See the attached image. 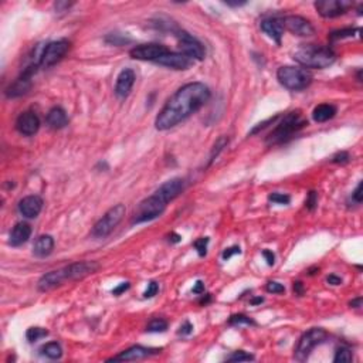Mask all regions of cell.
Masks as SVG:
<instances>
[{
	"instance_id": "1",
	"label": "cell",
	"mask_w": 363,
	"mask_h": 363,
	"mask_svg": "<svg viewBox=\"0 0 363 363\" xmlns=\"http://www.w3.org/2000/svg\"><path fill=\"white\" fill-rule=\"evenodd\" d=\"M211 97L209 87L203 82H189L179 88L165 106L160 109L155 119V126L159 131H167L173 126L179 125L190 115L198 113Z\"/></svg>"
},
{
	"instance_id": "2",
	"label": "cell",
	"mask_w": 363,
	"mask_h": 363,
	"mask_svg": "<svg viewBox=\"0 0 363 363\" xmlns=\"http://www.w3.org/2000/svg\"><path fill=\"white\" fill-rule=\"evenodd\" d=\"M292 59L305 68L322 70V68L330 67L337 61V54L333 53L329 47L305 44L298 48L292 55Z\"/></svg>"
},
{
	"instance_id": "3",
	"label": "cell",
	"mask_w": 363,
	"mask_h": 363,
	"mask_svg": "<svg viewBox=\"0 0 363 363\" xmlns=\"http://www.w3.org/2000/svg\"><path fill=\"white\" fill-rule=\"evenodd\" d=\"M306 125H308V122L302 118L301 111H292L281 119V122L270 133L267 141H268V144H283Z\"/></svg>"
},
{
	"instance_id": "4",
	"label": "cell",
	"mask_w": 363,
	"mask_h": 363,
	"mask_svg": "<svg viewBox=\"0 0 363 363\" xmlns=\"http://www.w3.org/2000/svg\"><path fill=\"white\" fill-rule=\"evenodd\" d=\"M277 78L280 84L290 91L305 90L312 82V75L305 68L292 66L280 67L277 71Z\"/></svg>"
},
{
	"instance_id": "5",
	"label": "cell",
	"mask_w": 363,
	"mask_h": 363,
	"mask_svg": "<svg viewBox=\"0 0 363 363\" xmlns=\"http://www.w3.org/2000/svg\"><path fill=\"white\" fill-rule=\"evenodd\" d=\"M326 338H328V333L322 328H312L308 332H305L304 335L299 338L297 346L294 349V357L298 362H305L312 353V350L321 344H324Z\"/></svg>"
},
{
	"instance_id": "6",
	"label": "cell",
	"mask_w": 363,
	"mask_h": 363,
	"mask_svg": "<svg viewBox=\"0 0 363 363\" xmlns=\"http://www.w3.org/2000/svg\"><path fill=\"white\" fill-rule=\"evenodd\" d=\"M125 213L126 209L124 205H117L111 207V209L106 211L105 214L94 225L93 231H91L93 237L104 238L106 237V236H109L114 231V229L122 221Z\"/></svg>"
},
{
	"instance_id": "7",
	"label": "cell",
	"mask_w": 363,
	"mask_h": 363,
	"mask_svg": "<svg viewBox=\"0 0 363 363\" xmlns=\"http://www.w3.org/2000/svg\"><path fill=\"white\" fill-rule=\"evenodd\" d=\"M166 203L162 202L160 199L153 193L152 196H149L145 200H142L136 207V210L133 213L132 223L133 225H139V223H145V221H151L153 218L159 217L166 209Z\"/></svg>"
},
{
	"instance_id": "8",
	"label": "cell",
	"mask_w": 363,
	"mask_h": 363,
	"mask_svg": "<svg viewBox=\"0 0 363 363\" xmlns=\"http://www.w3.org/2000/svg\"><path fill=\"white\" fill-rule=\"evenodd\" d=\"M68 48H70V43L67 40H57V41L48 43L40 54L39 66L43 68H48L57 64L60 60L66 55Z\"/></svg>"
},
{
	"instance_id": "9",
	"label": "cell",
	"mask_w": 363,
	"mask_h": 363,
	"mask_svg": "<svg viewBox=\"0 0 363 363\" xmlns=\"http://www.w3.org/2000/svg\"><path fill=\"white\" fill-rule=\"evenodd\" d=\"M353 3L349 0H319L315 2V9L318 13L325 19H333L345 14Z\"/></svg>"
},
{
	"instance_id": "10",
	"label": "cell",
	"mask_w": 363,
	"mask_h": 363,
	"mask_svg": "<svg viewBox=\"0 0 363 363\" xmlns=\"http://www.w3.org/2000/svg\"><path fill=\"white\" fill-rule=\"evenodd\" d=\"M178 40L182 54H185L186 57H189L190 60H203L206 57L205 46L189 33L179 32Z\"/></svg>"
},
{
	"instance_id": "11",
	"label": "cell",
	"mask_w": 363,
	"mask_h": 363,
	"mask_svg": "<svg viewBox=\"0 0 363 363\" xmlns=\"http://www.w3.org/2000/svg\"><path fill=\"white\" fill-rule=\"evenodd\" d=\"M169 50L162 44H141V46L133 47L132 50L129 51V55L133 60H139V61H152L155 63L156 60L160 59L165 53H167Z\"/></svg>"
},
{
	"instance_id": "12",
	"label": "cell",
	"mask_w": 363,
	"mask_h": 363,
	"mask_svg": "<svg viewBox=\"0 0 363 363\" xmlns=\"http://www.w3.org/2000/svg\"><path fill=\"white\" fill-rule=\"evenodd\" d=\"M66 281H70L68 265L44 274V275L39 280L37 288H39V291H41V292H46V291L54 290L55 287H60L61 284H64Z\"/></svg>"
},
{
	"instance_id": "13",
	"label": "cell",
	"mask_w": 363,
	"mask_h": 363,
	"mask_svg": "<svg viewBox=\"0 0 363 363\" xmlns=\"http://www.w3.org/2000/svg\"><path fill=\"white\" fill-rule=\"evenodd\" d=\"M283 24H284V29L290 30L291 33L299 37H310L315 33L312 23L302 16H295V14L287 16L283 19Z\"/></svg>"
},
{
	"instance_id": "14",
	"label": "cell",
	"mask_w": 363,
	"mask_h": 363,
	"mask_svg": "<svg viewBox=\"0 0 363 363\" xmlns=\"http://www.w3.org/2000/svg\"><path fill=\"white\" fill-rule=\"evenodd\" d=\"M37 66H32L24 70V73L20 75L19 78L14 81L12 86L7 88L6 95L9 98H17L21 97L26 93H29V90L32 88V77L36 73Z\"/></svg>"
},
{
	"instance_id": "15",
	"label": "cell",
	"mask_w": 363,
	"mask_h": 363,
	"mask_svg": "<svg viewBox=\"0 0 363 363\" xmlns=\"http://www.w3.org/2000/svg\"><path fill=\"white\" fill-rule=\"evenodd\" d=\"M183 189H185L183 179L175 178L165 182L163 185L159 187L158 190L155 191V194H156L162 202H165L166 205H167L169 202H172V200L178 198L179 194L183 191Z\"/></svg>"
},
{
	"instance_id": "16",
	"label": "cell",
	"mask_w": 363,
	"mask_h": 363,
	"mask_svg": "<svg viewBox=\"0 0 363 363\" xmlns=\"http://www.w3.org/2000/svg\"><path fill=\"white\" fill-rule=\"evenodd\" d=\"M155 64L167 67V68H173V70H187V68H190L191 64H193V60L186 57L185 54L182 53L167 51V53L163 54L160 59L156 60Z\"/></svg>"
},
{
	"instance_id": "17",
	"label": "cell",
	"mask_w": 363,
	"mask_h": 363,
	"mask_svg": "<svg viewBox=\"0 0 363 363\" xmlns=\"http://www.w3.org/2000/svg\"><path fill=\"white\" fill-rule=\"evenodd\" d=\"M40 128V119L37 114L32 111L20 114L19 118L16 121V129L24 136H32L34 133H37Z\"/></svg>"
},
{
	"instance_id": "18",
	"label": "cell",
	"mask_w": 363,
	"mask_h": 363,
	"mask_svg": "<svg viewBox=\"0 0 363 363\" xmlns=\"http://www.w3.org/2000/svg\"><path fill=\"white\" fill-rule=\"evenodd\" d=\"M135 79H136V75H135V71L131 70V68H125L119 73L118 78H117V84H115V95L118 97L119 99L126 98L129 94H131V90H132L133 84H135Z\"/></svg>"
},
{
	"instance_id": "19",
	"label": "cell",
	"mask_w": 363,
	"mask_h": 363,
	"mask_svg": "<svg viewBox=\"0 0 363 363\" xmlns=\"http://www.w3.org/2000/svg\"><path fill=\"white\" fill-rule=\"evenodd\" d=\"M41 209H43V199L36 194L26 196L24 199H21L19 203L20 213L27 218L37 217Z\"/></svg>"
},
{
	"instance_id": "20",
	"label": "cell",
	"mask_w": 363,
	"mask_h": 363,
	"mask_svg": "<svg viewBox=\"0 0 363 363\" xmlns=\"http://www.w3.org/2000/svg\"><path fill=\"white\" fill-rule=\"evenodd\" d=\"M99 265L95 261H79V263H73L68 265L70 271V281H77L82 278L88 277L98 270Z\"/></svg>"
},
{
	"instance_id": "21",
	"label": "cell",
	"mask_w": 363,
	"mask_h": 363,
	"mask_svg": "<svg viewBox=\"0 0 363 363\" xmlns=\"http://www.w3.org/2000/svg\"><path fill=\"white\" fill-rule=\"evenodd\" d=\"M261 30H263L270 39L274 40L277 44H281V39H283V34H284L283 19L271 17V19L263 20V21H261Z\"/></svg>"
},
{
	"instance_id": "22",
	"label": "cell",
	"mask_w": 363,
	"mask_h": 363,
	"mask_svg": "<svg viewBox=\"0 0 363 363\" xmlns=\"http://www.w3.org/2000/svg\"><path fill=\"white\" fill-rule=\"evenodd\" d=\"M153 353H158V349H149L145 346L136 345V346H131L129 349L124 350L118 356H114L111 360H141V359L151 356Z\"/></svg>"
},
{
	"instance_id": "23",
	"label": "cell",
	"mask_w": 363,
	"mask_h": 363,
	"mask_svg": "<svg viewBox=\"0 0 363 363\" xmlns=\"http://www.w3.org/2000/svg\"><path fill=\"white\" fill-rule=\"evenodd\" d=\"M30 236H32V227H30V225H27L24 221H20V223L14 226L13 230L10 233L9 243L13 247H20V245L27 243V240L30 238Z\"/></svg>"
},
{
	"instance_id": "24",
	"label": "cell",
	"mask_w": 363,
	"mask_h": 363,
	"mask_svg": "<svg viewBox=\"0 0 363 363\" xmlns=\"http://www.w3.org/2000/svg\"><path fill=\"white\" fill-rule=\"evenodd\" d=\"M47 125L53 129H61L68 124V117H67L66 111L60 106H54L51 108L46 117Z\"/></svg>"
},
{
	"instance_id": "25",
	"label": "cell",
	"mask_w": 363,
	"mask_h": 363,
	"mask_svg": "<svg viewBox=\"0 0 363 363\" xmlns=\"http://www.w3.org/2000/svg\"><path fill=\"white\" fill-rule=\"evenodd\" d=\"M53 248H54V238L51 237V236L44 234V236H40V237L36 240V243H34V247H33V253L34 256L43 258V257H47V256H50V254L53 253Z\"/></svg>"
},
{
	"instance_id": "26",
	"label": "cell",
	"mask_w": 363,
	"mask_h": 363,
	"mask_svg": "<svg viewBox=\"0 0 363 363\" xmlns=\"http://www.w3.org/2000/svg\"><path fill=\"white\" fill-rule=\"evenodd\" d=\"M337 114V106L332 104H321L314 108L312 111V118L315 122H326L335 117Z\"/></svg>"
},
{
	"instance_id": "27",
	"label": "cell",
	"mask_w": 363,
	"mask_h": 363,
	"mask_svg": "<svg viewBox=\"0 0 363 363\" xmlns=\"http://www.w3.org/2000/svg\"><path fill=\"white\" fill-rule=\"evenodd\" d=\"M41 353L48 357V359L55 360V359H60V357L63 356V349H61V346L57 342H48V344H46L41 348Z\"/></svg>"
},
{
	"instance_id": "28",
	"label": "cell",
	"mask_w": 363,
	"mask_h": 363,
	"mask_svg": "<svg viewBox=\"0 0 363 363\" xmlns=\"http://www.w3.org/2000/svg\"><path fill=\"white\" fill-rule=\"evenodd\" d=\"M48 335V330L44 328H39V326H33V328H29L26 332V338L30 342H36L39 339H43Z\"/></svg>"
},
{
	"instance_id": "29",
	"label": "cell",
	"mask_w": 363,
	"mask_h": 363,
	"mask_svg": "<svg viewBox=\"0 0 363 363\" xmlns=\"http://www.w3.org/2000/svg\"><path fill=\"white\" fill-rule=\"evenodd\" d=\"M353 360V355L349 348H339L335 353L333 362L335 363H349Z\"/></svg>"
},
{
	"instance_id": "30",
	"label": "cell",
	"mask_w": 363,
	"mask_h": 363,
	"mask_svg": "<svg viewBox=\"0 0 363 363\" xmlns=\"http://www.w3.org/2000/svg\"><path fill=\"white\" fill-rule=\"evenodd\" d=\"M166 329H167V322L165 319H160V318L152 319L146 326L148 332H165Z\"/></svg>"
},
{
	"instance_id": "31",
	"label": "cell",
	"mask_w": 363,
	"mask_h": 363,
	"mask_svg": "<svg viewBox=\"0 0 363 363\" xmlns=\"http://www.w3.org/2000/svg\"><path fill=\"white\" fill-rule=\"evenodd\" d=\"M229 144V138H226V136H221V138L217 139V142L214 144V146H213V149H211V155H210V163L214 160V159L217 158L218 153L221 152L223 149H225V146Z\"/></svg>"
},
{
	"instance_id": "32",
	"label": "cell",
	"mask_w": 363,
	"mask_h": 363,
	"mask_svg": "<svg viewBox=\"0 0 363 363\" xmlns=\"http://www.w3.org/2000/svg\"><path fill=\"white\" fill-rule=\"evenodd\" d=\"M227 360L229 362H250V360H254V356L244 350H237L230 357H227Z\"/></svg>"
},
{
	"instance_id": "33",
	"label": "cell",
	"mask_w": 363,
	"mask_h": 363,
	"mask_svg": "<svg viewBox=\"0 0 363 363\" xmlns=\"http://www.w3.org/2000/svg\"><path fill=\"white\" fill-rule=\"evenodd\" d=\"M229 324L238 326V325H256V322H254L251 318L247 317V315L240 314V315H233V317L229 319Z\"/></svg>"
},
{
	"instance_id": "34",
	"label": "cell",
	"mask_w": 363,
	"mask_h": 363,
	"mask_svg": "<svg viewBox=\"0 0 363 363\" xmlns=\"http://www.w3.org/2000/svg\"><path fill=\"white\" fill-rule=\"evenodd\" d=\"M268 200L271 203H275V205H288L291 202V198L288 194H284V193H271L268 196Z\"/></svg>"
},
{
	"instance_id": "35",
	"label": "cell",
	"mask_w": 363,
	"mask_h": 363,
	"mask_svg": "<svg viewBox=\"0 0 363 363\" xmlns=\"http://www.w3.org/2000/svg\"><path fill=\"white\" fill-rule=\"evenodd\" d=\"M359 32L357 29H344V30H338L330 34V39L332 40H339L345 39V37H353V33Z\"/></svg>"
},
{
	"instance_id": "36",
	"label": "cell",
	"mask_w": 363,
	"mask_h": 363,
	"mask_svg": "<svg viewBox=\"0 0 363 363\" xmlns=\"http://www.w3.org/2000/svg\"><path fill=\"white\" fill-rule=\"evenodd\" d=\"M207 244H209V238L207 237H200L199 240L194 241V248L198 250L200 257L206 256V253H207Z\"/></svg>"
},
{
	"instance_id": "37",
	"label": "cell",
	"mask_w": 363,
	"mask_h": 363,
	"mask_svg": "<svg viewBox=\"0 0 363 363\" xmlns=\"http://www.w3.org/2000/svg\"><path fill=\"white\" fill-rule=\"evenodd\" d=\"M265 290H267V292H271V294H283L285 291V287L277 283V281H268L267 285H265Z\"/></svg>"
},
{
	"instance_id": "38",
	"label": "cell",
	"mask_w": 363,
	"mask_h": 363,
	"mask_svg": "<svg viewBox=\"0 0 363 363\" xmlns=\"http://www.w3.org/2000/svg\"><path fill=\"white\" fill-rule=\"evenodd\" d=\"M158 291H159L158 283H156V281H151V283L148 284V288H146V291L144 292V297L145 298L155 297V295L158 294Z\"/></svg>"
},
{
	"instance_id": "39",
	"label": "cell",
	"mask_w": 363,
	"mask_h": 363,
	"mask_svg": "<svg viewBox=\"0 0 363 363\" xmlns=\"http://www.w3.org/2000/svg\"><path fill=\"white\" fill-rule=\"evenodd\" d=\"M318 203V196L315 191H310V194H308V199L305 200V206H306V209H310V210H314L315 209V206H317Z\"/></svg>"
},
{
	"instance_id": "40",
	"label": "cell",
	"mask_w": 363,
	"mask_h": 363,
	"mask_svg": "<svg viewBox=\"0 0 363 363\" xmlns=\"http://www.w3.org/2000/svg\"><path fill=\"white\" fill-rule=\"evenodd\" d=\"M241 253V248L238 247V245H233V247H230V248H226L225 251H223V260H229V258H231L233 256H236V254H240Z\"/></svg>"
},
{
	"instance_id": "41",
	"label": "cell",
	"mask_w": 363,
	"mask_h": 363,
	"mask_svg": "<svg viewBox=\"0 0 363 363\" xmlns=\"http://www.w3.org/2000/svg\"><path fill=\"white\" fill-rule=\"evenodd\" d=\"M332 162L333 163H341V165H344V163H346V162H349V155L346 152H339V153H337L333 158H332Z\"/></svg>"
},
{
	"instance_id": "42",
	"label": "cell",
	"mask_w": 363,
	"mask_h": 363,
	"mask_svg": "<svg viewBox=\"0 0 363 363\" xmlns=\"http://www.w3.org/2000/svg\"><path fill=\"white\" fill-rule=\"evenodd\" d=\"M352 198H353V200H355L356 203H362V182H360V183L356 186V189L353 190Z\"/></svg>"
},
{
	"instance_id": "43",
	"label": "cell",
	"mask_w": 363,
	"mask_h": 363,
	"mask_svg": "<svg viewBox=\"0 0 363 363\" xmlns=\"http://www.w3.org/2000/svg\"><path fill=\"white\" fill-rule=\"evenodd\" d=\"M71 6H73V3H68V2H57V3L54 5L57 12H67Z\"/></svg>"
},
{
	"instance_id": "44",
	"label": "cell",
	"mask_w": 363,
	"mask_h": 363,
	"mask_svg": "<svg viewBox=\"0 0 363 363\" xmlns=\"http://www.w3.org/2000/svg\"><path fill=\"white\" fill-rule=\"evenodd\" d=\"M191 330H193V326H191L190 322H187V321H186L185 324L180 326V329H179V335H190Z\"/></svg>"
},
{
	"instance_id": "45",
	"label": "cell",
	"mask_w": 363,
	"mask_h": 363,
	"mask_svg": "<svg viewBox=\"0 0 363 363\" xmlns=\"http://www.w3.org/2000/svg\"><path fill=\"white\" fill-rule=\"evenodd\" d=\"M128 288H129V283H121V284H119L117 288H114L113 294L114 295H121V294H122V292H125Z\"/></svg>"
},
{
	"instance_id": "46",
	"label": "cell",
	"mask_w": 363,
	"mask_h": 363,
	"mask_svg": "<svg viewBox=\"0 0 363 363\" xmlns=\"http://www.w3.org/2000/svg\"><path fill=\"white\" fill-rule=\"evenodd\" d=\"M263 256H264L265 260H267L268 265H274V263H275V256H274V253H272V251L264 250L263 251Z\"/></svg>"
},
{
	"instance_id": "47",
	"label": "cell",
	"mask_w": 363,
	"mask_h": 363,
	"mask_svg": "<svg viewBox=\"0 0 363 363\" xmlns=\"http://www.w3.org/2000/svg\"><path fill=\"white\" fill-rule=\"evenodd\" d=\"M191 291H193V294H203L205 292V284L202 281H198Z\"/></svg>"
},
{
	"instance_id": "48",
	"label": "cell",
	"mask_w": 363,
	"mask_h": 363,
	"mask_svg": "<svg viewBox=\"0 0 363 363\" xmlns=\"http://www.w3.org/2000/svg\"><path fill=\"white\" fill-rule=\"evenodd\" d=\"M294 291H295V294H298V295H304V284H302L301 281L294 283Z\"/></svg>"
},
{
	"instance_id": "49",
	"label": "cell",
	"mask_w": 363,
	"mask_h": 363,
	"mask_svg": "<svg viewBox=\"0 0 363 363\" xmlns=\"http://www.w3.org/2000/svg\"><path fill=\"white\" fill-rule=\"evenodd\" d=\"M326 281L329 283L330 285H341L342 284V280L339 277H337V275H329V277L326 278Z\"/></svg>"
},
{
	"instance_id": "50",
	"label": "cell",
	"mask_w": 363,
	"mask_h": 363,
	"mask_svg": "<svg viewBox=\"0 0 363 363\" xmlns=\"http://www.w3.org/2000/svg\"><path fill=\"white\" fill-rule=\"evenodd\" d=\"M350 306H353V308H360V306H362V298L359 297L356 298V299H353V301H350Z\"/></svg>"
},
{
	"instance_id": "51",
	"label": "cell",
	"mask_w": 363,
	"mask_h": 363,
	"mask_svg": "<svg viewBox=\"0 0 363 363\" xmlns=\"http://www.w3.org/2000/svg\"><path fill=\"white\" fill-rule=\"evenodd\" d=\"M226 5L227 6H231V7H238V6H244L245 5V2H226Z\"/></svg>"
},
{
	"instance_id": "52",
	"label": "cell",
	"mask_w": 363,
	"mask_h": 363,
	"mask_svg": "<svg viewBox=\"0 0 363 363\" xmlns=\"http://www.w3.org/2000/svg\"><path fill=\"white\" fill-rule=\"evenodd\" d=\"M263 301H264L263 298H256V299H253V301H251V304H254V305H256V304H261Z\"/></svg>"
}]
</instances>
